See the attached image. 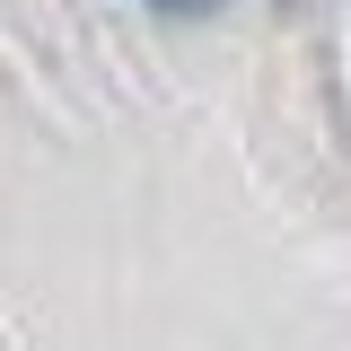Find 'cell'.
I'll return each mask as SVG.
<instances>
[{
    "instance_id": "6da1fadb",
    "label": "cell",
    "mask_w": 351,
    "mask_h": 351,
    "mask_svg": "<svg viewBox=\"0 0 351 351\" xmlns=\"http://www.w3.org/2000/svg\"><path fill=\"white\" fill-rule=\"evenodd\" d=\"M149 9H167V18H202V9H219V0H149Z\"/></svg>"
}]
</instances>
